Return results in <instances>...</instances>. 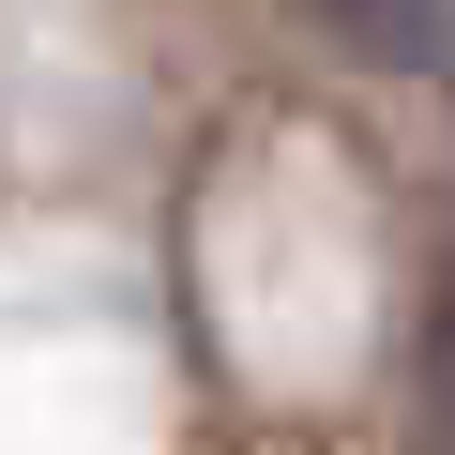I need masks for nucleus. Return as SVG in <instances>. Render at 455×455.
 Masks as SVG:
<instances>
[{
	"label": "nucleus",
	"instance_id": "1",
	"mask_svg": "<svg viewBox=\"0 0 455 455\" xmlns=\"http://www.w3.org/2000/svg\"><path fill=\"white\" fill-rule=\"evenodd\" d=\"M410 455H455V259H440L425 334H410Z\"/></svg>",
	"mask_w": 455,
	"mask_h": 455
}]
</instances>
